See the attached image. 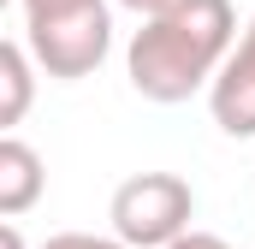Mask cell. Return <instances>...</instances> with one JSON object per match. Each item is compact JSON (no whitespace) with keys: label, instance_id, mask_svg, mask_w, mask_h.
Instances as JSON below:
<instances>
[{"label":"cell","instance_id":"obj_5","mask_svg":"<svg viewBox=\"0 0 255 249\" xmlns=\"http://www.w3.org/2000/svg\"><path fill=\"white\" fill-rule=\"evenodd\" d=\"M42 184H48V166L42 154L24 142V136H0V214L18 220L42 202Z\"/></svg>","mask_w":255,"mask_h":249},{"label":"cell","instance_id":"obj_3","mask_svg":"<svg viewBox=\"0 0 255 249\" xmlns=\"http://www.w3.org/2000/svg\"><path fill=\"white\" fill-rule=\"evenodd\" d=\"M24 42H30V54H36V65L48 77L77 83V77H89L107 60V48H113V12H107V0H89L77 12L24 24Z\"/></svg>","mask_w":255,"mask_h":249},{"label":"cell","instance_id":"obj_8","mask_svg":"<svg viewBox=\"0 0 255 249\" xmlns=\"http://www.w3.org/2000/svg\"><path fill=\"white\" fill-rule=\"evenodd\" d=\"M77 6H89V0H24V24H36V18H60V12H77Z\"/></svg>","mask_w":255,"mask_h":249},{"label":"cell","instance_id":"obj_2","mask_svg":"<svg viewBox=\"0 0 255 249\" xmlns=\"http://www.w3.org/2000/svg\"><path fill=\"white\" fill-rule=\"evenodd\" d=\"M113 238H125L130 249H166L178 232H190L196 220V190L178 172H136L113 190Z\"/></svg>","mask_w":255,"mask_h":249},{"label":"cell","instance_id":"obj_6","mask_svg":"<svg viewBox=\"0 0 255 249\" xmlns=\"http://www.w3.org/2000/svg\"><path fill=\"white\" fill-rule=\"evenodd\" d=\"M36 54H30V42H6L0 48V89H6V101H0V124H18L30 113V89H36Z\"/></svg>","mask_w":255,"mask_h":249},{"label":"cell","instance_id":"obj_9","mask_svg":"<svg viewBox=\"0 0 255 249\" xmlns=\"http://www.w3.org/2000/svg\"><path fill=\"white\" fill-rule=\"evenodd\" d=\"M166 249H232V244H226L220 232H196V226H190V232H178Z\"/></svg>","mask_w":255,"mask_h":249},{"label":"cell","instance_id":"obj_4","mask_svg":"<svg viewBox=\"0 0 255 249\" xmlns=\"http://www.w3.org/2000/svg\"><path fill=\"white\" fill-rule=\"evenodd\" d=\"M208 107H214V124L226 136H255V18L238 36V48L226 54L214 89H208Z\"/></svg>","mask_w":255,"mask_h":249},{"label":"cell","instance_id":"obj_10","mask_svg":"<svg viewBox=\"0 0 255 249\" xmlns=\"http://www.w3.org/2000/svg\"><path fill=\"white\" fill-rule=\"evenodd\" d=\"M113 6H125V12H136V18H160L172 0H113Z\"/></svg>","mask_w":255,"mask_h":249},{"label":"cell","instance_id":"obj_7","mask_svg":"<svg viewBox=\"0 0 255 249\" xmlns=\"http://www.w3.org/2000/svg\"><path fill=\"white\" fill-rule=\"evenodd\" d=\"M42 249H130L125 238H95V232H60V238H48Z\"/></svg>","mask_w":255,"mask_h":249},{"label":"cell","instance_id":"obj_1","mask_svg":"<svg viewBox=\"0 0 255 249\" xmlns=\"http://www.w3.org/2000/svg\"><path fill=\"white\" fill-rule=\"evenodd\" d=\"M238 48V6L232 0H172L160 18H142L125 48L130 89L142 101H190L196 89H214L226 54Z\"/></svg>","mask_w":255,"mask_h":249},{"label":"cell","instance_id":"obj_11","mask_svg":"<svg viewBox=\"0 0 255 249\" xmlns=\"http://www.w3.org/2000/svg\"><path fill=\"white\" fill-rule=\"evenodd\" d=\"M0 249H24V232H18V220H6V226H0Z\"/></svg>","mask_w":255,"mask_h":249}]
</instances>
